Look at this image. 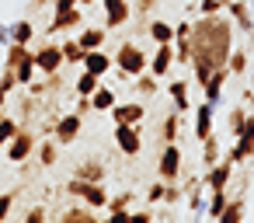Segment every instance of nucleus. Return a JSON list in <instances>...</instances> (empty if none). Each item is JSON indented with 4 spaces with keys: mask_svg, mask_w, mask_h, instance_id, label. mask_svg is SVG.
I'll use <instances>...</instances> for the list:
<instances>
[{
    "mask_svg": "<svg viewBox=\"0 0 254 223\" xmlns=\"http://www.w3.org/2000/svg\"><path fill=\"white\" fill-rule=\"evenodd\" d=\"M28 56H32V49H28V46L11 42V46H7V53H4V67L11 70V67H18V63H21V60H28Z\"/></svg>",
    "mask_w": 254,
    "mask_h": 223,
    "instance_id": "35",
    "label": "nucleus"
},
{
    "mask_svg": "<svg viewBox=\"0 0 254 223\" xmlns=\"http://www.w3.org/2000/svg\"><path fill=\"white\" fill-rule=\"evenodd\" d=\"M115 101H119V98H115V91H112V87H101V84H98V91L91 94V105H94V112H108Z\"/></svg>",
    "mask_w": 254,
    "mask_h": 223,
    "instance_id": "34",
    "label": "nucleus"
},
{
    "mask_svg": "<svg viewBox=\"0 0 254 223\" xmlns=\"http://www.w3.org/2000/svg\"><path fill=\"white\" fill-rule=\"evenodd\" d=\"M146 35L153 39V46H160V42H174V25H167L164 18H153V21L146 25Z\"/></svg>",
    "mask_w": 254,
    "mask_h": 223,
    "instance_id": "23",
    "label": "nucleus"
},
{
    "mask_svg": "<svg viewBox=\"0 0 254 223\" xmlns=\"http://www.w3.org/2000/svg\"><path fill=\"white\" fill-rule=\"evenodd\" d=\"M247 7H251V11H254V0H247Z\"/></svg>",
    "mask_w": 254,
    "mask_h": 223,
    "instance_id": "55",
    "label": "nucleus"
},
{
    "mask_svg": "<svg viewBox=\"0 0 254 223\" xmlns=\"http://www.w3.org/2000/svg\"><path fill=\"white\" fill-rule=\"evenodd\" d=\"M181 119H185V115H181L178 108L164 115V122H160V140H164V143H178V136H181Z\"/></svg>",
    "mask_w": 254,
    "mask_h": 223,
    "instance_id": "20",
    "label": "nucleus"
},
{
    "mask_svg": "<svg viewBox=\"0 0 254 223\" xmlns=\"http://www.w3.org/2000/svg\"><path fill=\"white\" fill-rule=\"evenodd\" d=\"M32 60H35V70H39L42 77H49V74H60V70H63V49H60L56 42L39 46V49L32 53Z\"/></svg>",
    "mask_w": 254,
    "mask_h": 223,
    "instance_id": "8",
    "label": "nucleus"
},
{
    "mask_svg": "<svg viewBox=\"0 0 254 223\" xmlns=\"http://www.w3.org/2000/svg\"><path fill=\"white\" fill-rule=\"evenodd\" d=\"M28 94H32V98H42V94H46V84H42V80H32V84H28Z\"/></svg>",
    "mask_w": 254,
    "mask_h": 223,
    "instance_id": "48",
    "label": "nucleus"
},
{
    "mask_svg": "<svg viewBox=\"0 0 254 223\" xmlns=\"http://www.w3.org/2000/svg\"><path fill=\"white\" fill-rule=\"evenodd\" d=\"M35 143H39V136H35V133H28V129L21 126V129L7 140L4 153H7V160H11V164H25V160L35 153Z\"/></svg>",
    "mask_w": 254,
    "mask_h": 223,
    "instance_id": "6",
    "label": "nucleus"
},
{
    "mask_svg": "<svg viewBox=\"0 0 254 223\" xmlns=\"http://www.w3.org/2000/svg\"><path fill=\"white\" fill-rule=\"evenodd\" d=\"M70 7H80V0H53V14H63Z\"/></svg>",
    "mask_w": 254,
    "mask_h": 223,
    "instance_id": "44",
    "label": "nucleus"
},
{
    "mask_svg": "<svg viewBox=\"0 0 254 223\" xmlns=\"http://www.w3.org/2000/svg\"><path fill=\"white\" fill-rule=\"evenodd\" d=\"M226 77H230V70H226V67H216V70L209 74V80L202 84L209 105H219V101H223V84H226Z\"/></svg>",
    "mask_w": 254,
    "mask_h": 223,
    "instance_id": "17",
    "label": "nucleus"
},
{
    "mask_svg": "<svg viewBox=\"0 0 254 223\" xmlns=\"http://www.w3.org/2000/svg\"><path fill=\"white\" fill-rule=\"evenodd\" d=\"M167 98L174 101V108H178L181 115H188V112H191V101H188V84H185V80H171V84H167Z\"/></svg>",
    "mask_w": 254,
    "mask_h": 223,
    "instance_id": "19",
    "label": "nucleus"
},
{
    "mask_svg": "<svg viewBox=\"0 0 254 223\" xmlns=\"http://www.w3.org/2000/svg\"><path fill=\"white\" fill-rule=\"evenodd\" d=\"M129 220H136V223H150V220H157V213H153V206H150V209H139V213H129Z\"/></svg>",
    "mask_w": 254,
    "mask_h": 223,
    "instance_id": "45",
    "label": "nucleus"
},
{
    "mask_svg": "<svg viewBox=\"0 0 254 223\" xmlns=\"http://www.w3.org/2000/svg\"><path fill=\"white\" fill-rule=\"evenodd\" d=\"M244 216H247V202L244 199H230L226 209H223V216H219V223H240Z\"/></svg>",
    "mask_w": 254,
    "mask_h": 223,
    "instance_id": "33",
    "label": "nucleus"
},
{
    "mask_svg": "<svg viewBox=\"0 0 254 223\" xmlns=\"http://www.w3.org/2000/svg\"><path fill=\"white\" fill-rule=\"evenodd\" d=\"M191 35V21H178L174 25V39H188Z\"/></svg>",
    "mask_w": 254,
    "mask_h": 223,
    "instance_id": "46",
    "label": "nucleus"
},
{
    "mask_svg": "<svg viewBox=\"0 0 254 223\" xmlns=\"http://www.w3.org/2000/svg\"><path fill=\"white\" fill-rule=\"evenodd\" d=\"M191 70H195V84L202 87L209 80V74L216 67H226V56L233 49V21L230 14H198V21L191 25Z\"/></svg>",
    "mask_w": 254,
    "mask_h": 223,
    "instance_id": "1",
    "label": "nucleus"
},
{
    "mask_svg": "<svg viewBox=\"0 0 254 223\" xmlns=\"http://www.w3.org/2000/svg\"><path fill=\"white\" fill-rule=\"evenodd\" d=\"M98 84H101V77H98V74H91V70H84V74L77 77V84H73V94H80V98H91V94L98 91Z\"/></svg>",
    "mask_w": 254,
    "mask_h": 223,
    "instance_id": "30",
    "label": "nucleus"
},
{
    "mask_svg": "<svg viewBox=\"0 0 254 223\" xmlns=\"http://www.w3.org/2000/svg\"><path fill=\"white\" fill-rule=\"evenodd\" d=\"M226 202H230L226 188H212V192H209V199H205V216H209V220H219V216H223V209H226Z\"/></svg>",
    "mask_w": 254,
    "mask_h": 223,
    "instance_id": "25",
    "label": "nucleus"
},
{
    "mask_svg": "<svg viewBox=\"0 0 254 223\" xmlns=\"http://www.w3.org/2000/svg\"><path fill=\"white\" fill-rule=\"evenodd\" d=\"M4 115H7V112H4V105H0V119H4Z\"/></svg>",
    "mask_w": 254,
    "mask_h": 223,
    "instance_id": "54",
    "label": "nucleus"
},
{
    "mask_svg": "<svg viewBox=\"0 0 254 223\" xmlns=\"http://www.w3.org/2000/svg\"><path fill=\"white\" fill-rule=\"evenodd\" d=\"M247 67H251L247 49H230V56H226V70H230V74H237V77H244V74H247Z\"/></svg>",
    "mask_w": 254,
    "mask_h": 223,
    "instance_id": "28",
    "label": "nucleus"
},
{
    "mask_svg": "<svg viewBox=\"0 0 254 223\" xmlns=\"http://www.w3.org/2000/svg\"><path fill=\"white\" fill-rule=\"evenodd\" d=\"M0 46H4V49L11 46V28L7 25H0Z\"/></svg>",
    "mask_w": 254,
    "mask_h": 223,
    "instance_id": "50",
    "label": "nucleus"
},
{
    "mask_svg": "<svg viewBox=\"0 0 254 223\" xmlns=\"http://www.w3.org/2000/svg\"><path fill=\"white\" fill-rule=\"evenodd\" d=\"M181 167H185V153L178 143H164L160 157H157V174L160 181H181Z\"/></svg>",
    "mask_w": 254,
    "mask_h": 223,
    "instance_id": "5",
    "label": "nucleus"
},
{
    "mask_svg": "<svg viewBox=\"0 0 254 223\" xmlns=\"http://www.w3.org/2000/svg\"><path fill=\"white\" fill-rule=\"evenodd\" d=\"M91 4H98V0H80V7H91Z\"/></svg>",
    "mask_w": 254,
    "mask_h": 223,
    "instance_id": "53",
    "label": "nucleus"
},
{
    "mask_svg": "<svg viewBox=\"0 0 254 223\" xmlns=\"http://www.w3.org/2000/svg\"><path fill=\"white\" fill-rule=\"evenodd\" d=\"M105 11V28H126L132 21V0H98Z\"/></svg>",
    "mask_w": 254,
    "mask_h": 223,
    "instance_id": "7",
    "label": "nucleus"
},
{
    "mask_svg": "<svg viewBox=\"0 0 254 223\" xmlns=\"http://www.w3.org/2000/svg\"><path fill=\"white\" fill-rule=\"evenodd\" d=\"M11 28V42H21V46H28L32 39H35V25L28 21V18H18L14 25H7Z\"/></svg>",
    "mask_w": 254,
    "mask_h": 223,
    "instance_id": "26",
    "label": "nucleus"
},
{
    "mask_svg": "<svg viewBox=\"0 0 254 223\" xmlns=\"http://www.w3.org/2000/svg\"><path fill=\"white\" fill-rule=\"evenodd\" d=\"M7 98H11V91H4V87H0V105H7Z\"/></svg>",
    "mask_w": 254,
    "mask_h": 223,
    "instance_id": "51",
    "label": "nucleus"
},
{
    "mask_svg": "<svg viewBox=\"0 0 254 223\" xmlns=\"http://www.w3.org/2000/svg\"><path fill=\"white\" fill-rule=\"evenodd\" d=\"M80 67L91 70V74H98V77H105V74L112 70V56H108L105 49H87L84 60H80Z\"/></svg>",
    "mask_w": 254,
    "mask_h": 223,
    "instance_id": "18",
    "label": "nucleus"
},
{
    "mask_svg": "<svg viewBox=\"0 0 254 223\" xmlns=\"http://www.w3.org/2000/svg\"><path fill=\"white\" fill-rule=\"evenodd\" d=\"M226 14H230V21H233L244 35H254V11L247 7V0H230V4H226Z\"/></svg>",
    "mask_w": 254,
    "mask_h": 223,
    "instance_id": "15",
    "label": "nucleus"
},
{
    "mask_svg": "<svg viewBox=\"0 0 254 223\" xmlns=\"http://www.w3.org/2000/svg\"><path fill=\"white\" fill-rule=\"evenodd\" d=\"M115 147L126 153V157H136L143 150V140H139V126H115Z\"/></svg>",
    "mask_w": 254,
    "mask_h": 223,
    "instance_id": "14",
    "label": "nucleus"
},
{
    "mask_svg": "<svg viewBox=\"0 0 254 223\" xmlns=\"http://www.w3.org/2000/svg\"><path fill=\"white\" fill-rule=\"evenodd\" d=\"M216 160H219V136H216V129H212V133L202 140V164L212 167Z\"/></svg>",
    "mask_w": 254,
    "mask_h": 223,
    "instance_id": "32",
    "label": "nucleus"
},
{
    "mask_svg": "<svg viewBox=\"0 0 254 223\" xmlns=\"http://www.w3.org/2000/svg\"><path fill=\"white\" fill-rule=\"evenodd\" d=\"M66 195L87 202L91 209H105V202H108V192H105L101 181H84V178H73V174H70V181H66Z\"/></svg>",
    "mask_w": 254,
    "mask_h": 223,
    "instance_id": "3",
    "label": "nucleus"
},
{
    "mask_svg": "<svg viewBox=\"0 0 254 223\" xmlns=\"http://www.w3.org/2000/svg\"><path fill=\"white\" fill-rule=\"evenodd\" d=\"M247 108L244 105H237V108H230V115H226V129H230V136H237L240 129H244V122H247Z\"/></svg>",
    "mask_w": 254,
    "mask_h": 223,
    "instance_id": "36",
    "label": "nucleus"
},
{
    "mask_svg": "<svg viewBox=\"0 0 254 223\" xmlns=\"http://www.w3.org/2000/svg\"><path fill=\"white\" fill-rule=\"evenodd\" d=\"M146 202H150V206L164 202V181H153V185L146 188Z\"/></svg>",
    "mask_w": 254,
    "mask_h": 223,
    "instance_id": "41",
    "label": "nucleus"
},
{
    "mask_svg": "<svg viewBox=\"0 0 254 223\" xmlns=\"http://www.w3.org/2000/svg\"><path fill=\"white\" fill-rule=\"evenodd\" d=\"M108 115H112L115 126H139L143 115H146V108H143V101H115L108 108Z\"/></svg>",
    "mask_w": 254,
    "mask_h": 223,
    "instance_id": "11",
    "label": "nucleus"
},
{
    "mask_svg": "<svg viewBox=\"0 0 254 223\" xmlns=\"http://www.w3.org/2000/svg\"><path fill=\"white\" fill-rule=\"evenodd\" d=\"M202 181H205V192H212V188H230V181H233V164L219 157L212 167H205Z\"/></svg>",
    "mask_w": 254,
    "mask_h": 223,
    "instance_id": "13",
    "label": "nucleus"
},
{
    "mask_svg": "<svg viewBox=\"0 0 254 223\" xmlns=\"http://www.w3.org/2000/svg\"><path fill=\"white\" fill-rule=\"evenodd\" d=\"M80 129H84V115H77V112L60 115V119H56V126H53V140H56L60 147H70V143L80 136Z\"/></svg>",
    "mask_w": 254,
    "mask_h": 223,
    "instance_id": "9",
    "label": "nucleus"
},
{
    "mask_svg": "<svg viewBox=\"0 0 254 223\" xmlns=\"http://www.w3.org/2000/svg\"><path fill=\"white\" fill-rule=\"evenodd\" d=\"M112 67H115L122 77H139V74L150 67V56H146L136 42H122V46L115 49V56H112Z\"/></svg>",
    "mask_w": 254,
    "mask_h": 223,
    "instance_id": "2",
    "label": "nucleus"
},
{
    "mask_svg": "<svg viewBox=\"0 0 254 223\" xmlns=\"http://www.w3.org/2000/svg\"><path fill=\"white\" fill-rule=\"evenodd\" d=\"M46 216H49V213H46V206H32V209H28L21 220H25V223H42Z\"/></svg>",
    "mask_w": 254,
    "mask_h": 223,
    "instance_id": "42",
    "label": "nucleus"
},
{
    "mask_svg": "<svg viewBox=\"0 0 254 223\" xmlns=\"http://www.w3.org/2000/svg\"><path fill=\"white\" fill-rule=\"evenodd\" d=\"M0 87L14 94V87H18V80H14V70H7V67H4V74H0Z\"/></svg>",
    "mask_w": 254,
    "mask_h": 223,
    "instance_id": "43",
    "label": "nucleus"
},
{
    "mask_svg": "<svg viewBox=\"0 0 254 223\" xmlns=\"http://www.w3.org/2000/svg\"><path fill=\"white\" fill-rule=\"evenodd\" d=\"M77 115H87V112H94V105H91V98H80L77 94V108H73Z\"/></svg>",
    "mask_w": 254,
    "mask_h": 223,
    "instance_id": "47",
    "label": "nucleus"
},
{
    "mask_svg": "<svg viewBox=\"0 0 254 223\" xmlns=\"http://www.w3.org/2000/svg\"><path fill=\"white\" fill-rule=\"evenodd\" d=\"M212 129H216V105L202 101V105L195 108V140L202 143V140H205Z\"/></svg>",
    "mask_w": 254,
    "mask_h": 223,
    "instance_id": "16",
    "label": "nucleus"
},
{
    "mask_svg": "<svg viewBox=\"0 0 254 223\" xmlns=\"http://www.w3.org/2000/svg\"><path fill=\"white\" fill-rule=\"evenodd\" d=\"M35 153H39L42 167H53V164L60 160V143H56V140H39V143H35Z\"/></svg>",
    "mask_w": 254,
    "mask_h": 223,
    "instance_id": "27",
    "label": "nucleus"
},
{
    "mask_svg": "<svg viewBox=\"0 0 254 223\" xmlns=\"http://www.w3.org/2000/svg\"><path fill=\"white\" fill-rule=\"evenodd\" d=\"M14 70V80H18V87H28L35 77H39V70H35V60L28 56V60H21L18 67H11Z\"/></svg>",
    "mask_w": 254,
    "mask_h": 223,
    "instance_id": "29",
    "label": "nucleus"
},
{
    "mask_svg": "<svg viewBox=\"0 0 254 223\" xmlns=\"http://www.w3.org/2000/svg\"><path fill=\"white\" fill-rule=\"evenodd\" d=\"M60 49H63V63H70V67L84 60V49H80V42H77V35H73V39H66V42H63Z\"/></svg>",
    "mask_w": 254,
    "mask_h": 223,
    "instance_id": "37",
    "label": "nucleus"
},
{
    "mask_svg": "<svg viewBox=\"0 0 254 223\" xmlns=\"http://www.w3.org/2000/svg\"><path fill=\"white\" fill-rule=\"evenodd\" d=\"M105 39H108L105 28H80V32H77V42H80L84 53H87V49H105Z\"/></svg>",
    "mask_w": 254,
    "mask_h": 223,
    "instance_id": "21",
    "label": "nucleus"
},
{
    "mask_svg": "<svg viewBox=\"0 0 254 223\" xmlns=\"http://www.w3.org/2000/svg\"><path fill=\"white\" fill-rule=\"evenodd\" d=\"M98 220V209H91L87 202L84 206H70L66 213H60V223H94Z\"/></svg>",
    "mask_w": 254,
    "mask_h": 223,
    "instance_id": "22",
    "label": "nucleus"
},
{
    "mask_svg": "<svg viewBox=\"0 0 254 223\" xmlns=\"http://www.w3.org/2000/svg\"><path fill=\"white\" fill-rule=\"evenodd\" d=\"M157 80L160 77H167L171 70H174V42H160L157 49H153V56H150V67H146Z\"/></svg>",
    "mask_w": 254,
    "mask_h": 223,
    "instance_id": "12",
    "label": "nucleus"
},
{
    "mask_svg": "<svg viewBox=\"0 0 254 223\" xmlns=\"http://www.w3.org/2000/svg\"><path fill=\"white\" fill-rule=\"evenodd\" d=\"M233 140H237V143L226 150V157H223V160H230V164L237 167V164H247V160L254 157V115H247L244 129H240Z\"/></svg>",
    "mask_w": 254,
    "mask_h": 223,
    "instance_id": "4",
    "label": "nucleus"
},
{
    "mask_svg": "<svg viewBox=\"0 0 254 223\" xmlns=\"http://www.w3.org/2000/svg\"><path fill=\"white\" fill-rule=\"evenodd\" d=\"M32 4H35V7H42V4H53V0H32Z\"/></svg>",
    "mask_w": 254,
    "mask_h": 223,
    "instance_id": "52",
    "label": "nucleus"
},
{
    "mask_svg": "<svg viewBox=\"0 0 254 223\" xmlns=\"http://www.w3.org/2000/svg\"><path fill=\"white\" fill-rule=\"evenodd\" d=\"M195 11L198 14H219V11H226V0H198Z\"/></svg>",
    "mask_w": 254,
    "mask_h": 223,
    "instance_id": "39",
    "label": "nucleus"
},
{
    "mask_svg": "<svg viewBox=\"0 0 254 223\" xmlns=\"http://www.w3.org/2000/svg\"><path fill=\"white\" fill-rule=\"evenodd\" d=\"M73 178H84V181H105V164L101 160H80L73 167Z\"/></svg>",
    "mask_w": 254,
    "mask_h": 223,
    "instance_id": "24",
    "label": "nucleus"
},
{
    "mask_svg": "<svg viewBox=\"0 0 254 223\" xmlns=\"http://www.w3.org/2000/svg\"><path fill=\"white\" fill-rule=\"evenodd\" d=\"M14 202H18V192H4V195H0V223L14 213Z\"/></svg>",
    "mask_w": 254,
    "mask_h": 223,
    "instance_id": "40",
    "label": "nucleus"
},
{
    "mask_svg": "<svg viewBox=\"0 0 254 223\" xmlns=\"http://www.w3.org/2000/svg\"><path fill=\"white\" fill-rule=\"evenodd\" d=\"M80 28H84V11L80 7H70L63 14H53L46 35H70V32H80Z\"/></svg>",
    "mask_w": 254,
    "mask_h": 223,
    "instance_id": "10",
    "label": "nucleus"
},
{
    "mask_svg": "<svg viewBox=\"0 0 254 223\" xmlns=\"http://www.w3.org/2000/svg\"><path fill=\"white\" fill-rule=\"evenodd\" d=\"M132 80H136V94H139V98H153V94L160 91V84H157V77H153L150 70H143V74L132 77Z\"/></svg>",
    "mask_w": 254,
    "mask_h": 223,
    "instance_id": "31",
    "label": "nucleus"
},
{
    "mask_svg": "<svg viewBox=\"0 0 254 223\" xmlns=\"http://www.w3.org/2000/svg\"><path fill=\"white\" fill-rule=\"evenodd\" d=\"M18 129H21V126H18V122H14L11 115H4V119H0V153H4V147H7V140H11V136H14Z\"/></svg>",
    "mask_w": 254,
    "mask_h": 223,
    "instance_id": "38",
    "label": "nucleus"
},
{
    "mask_svg": "<svg viewBox=\"0 0 254 223\" xmlns=\"http://www.w3.org/2000/svg\"><path fill=\"white\" fill-rule=\"evenodd\" d=\"M132 4H136V11H139V14H150L157 0H132Z\"/></svg>",
    "mask_w": 254,
    "mask_h": 223,
    "instance_id": "49",
    "label": "nucleus"
}]
</instances>
